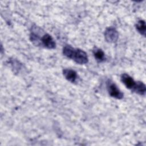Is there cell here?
Segmentation results:
<instances>
[{"mask_svg": "<svg viewBox=\"0 0 146 146\" xmlns=\"http://www.w3.org/2000/svg\"><path fill=\"white\" fill-rule=\"evenodd\" d=\"M71 59L80 64H84L88 62L87 54L83 50L79 48H74Z\"/></svg>", "mask_w": 146, "mask_h": 146, "instance_id": "1", "label": "cell"}, {"mask_svg": "<svg viewBox=\"0 0 146 146\" xmlns=\"http://www.w3.org/2000/svg\"><path fill=\"white\" fill-rule=\"evenodd\" d=\"M107 88L111 96L117 99H121L123 98V94L117 88V86L110 80L107 82Z\"/></svg>", "mask_w": 146, "mask_h": 146, "instance_id": "2", "label": "cell"}, {"mask_svg": "<svg viewBox=\"0 0 146 146\" xmlns=\"http://www.w3.org/2000/svg\"><path fill=\"white\" fill-rule=\"evenodd\" d=\"M104 36L106 40L110 43L115 42L118 39V33L117 30L112 27H107L104 32Z\"/></svg>", "mask_w": 146, "mask_h": 146, "instance_id": "3", "label": "cell"}, {"mask_svg": "<svg viewBox=\"0 0 146 146\" xmlns=\"http://www.w3.org/2000/svg\"><path fill=\"white\" fill-rule=\"evenodd\" d=\"M45 47L49 48V49H52L55 47V40L53 39L52 36L48 34H44L42 38H40V42Z\"/></svg>", "mask_w": 146, "mask_h": 146, "instance_id": "4", "label": "cell"}, {"mask_svg": "<svg viewBox=\"0 0 146 146\" xmlns=\"http://www.w3.org/2000/svg\"><path fill=\"white\" fill-rule=\"evenodd\" d=\"M121 80L127 88H128V89H131L132 90L134 88L136 82L134 81L132 77H131L129 75L127 74H123L121 75Z\"/></svg>", "mask_w": 146, "mask_h": 146, "instance_id": "5", "label": "cell"}, {"mask_svg": "<svg viewBox=\"0 0 146 146\" xmlns=\"http://www.w3.org/2000/svg\"><path fill=\"white\" fill-rule=\"evenodd\" d=\"M63 75L64 76L65 78L70 81L71 83H74L76 81L78 78V75L76 72L71 69H64L63 71Z\"/></svg>", "mask_w": 146, "mask_h": 146, "instance_id": "6", "label": "cell"}, {"mask_svg": "<svg viewBox=\"0 0 146 146\" xmlns=\"http://www.w3.org/2000/svg\"><path fill=\"white\" fill-rule=\"evenodd\" d=\"M132 91L139 95H144L146 91L145 86L141 82H136L134 88L132 89Z\"/></svg>", "mask_w": 146, "mask_h": 146, "instance_id": "7", "label": "cell"}, {"mask_svg": "<svg viewBox=\"0 0 146 146\" xmlns=\"http://www.w3.org/2000/svg\"><path fill=\"white\" fill-rule=\"evenodd\" d=\"M94 55L97 61L102 62L105 60V54L100 48H96L93 50Z\"/></svg>", "mask_w": 146, "mask_h": 146, "instance_id": "8", "label": "cell"}, {"mask_svg": "<svg viewBox=\"0 0 146 146\" xmlns=\"http://www.w3.org/2000/svg\"><path fill=\"white\" fill-rule=\"evenodd\" d=\"M136 27L137 30L139 31L140 34L143 35V36L145 35V23L143 20H140L137 22Z\"/></svg>", "mask_w": 146, "mask_h": 146, "instance_id": "9", "label": "cell"}, {"mask_svg": "<svg viewBox=\"0 0 146 146\" xmlns=\"http://www.w3.org/2000/svg\"><path fill=\"white\" fill-rule=\"evenodd\" d=\"M74 50V48L71 47L70 45H66L63 47V53L64 55H65L66 57L71 59Z\"/></svg>", "mask_w": 146, "mask_h": 146, "instance_id": "10", "label": "cell"}]
</instances>
